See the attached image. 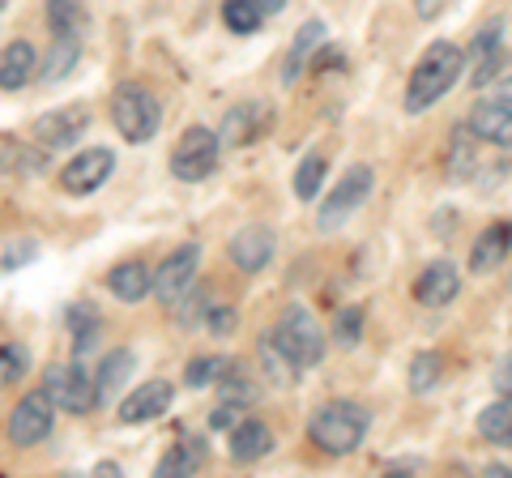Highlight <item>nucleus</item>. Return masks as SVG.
<instances>
[{
    "label": "nucleus",
    "instance_id": "obj_1",
    "mask_svg": "<svg viewBox=\"0 0 512 478\" xmlns=\"http://www.w3.org/2000/svg\"><path fill=\"white\" fill-rule=\"evenodd\" d=\"M461 69H466V56H461L457 43H431L427 52L419 56V65H414L410 82H406V111L410 116H423L427 107H436L448 90L457 86Z\"/></svg>",
    "mask_w": 512,
    "mask_h": 478
},
{
    "label": "nucleus",
    "instance_id": "obj_2",
    "mask_svg": "<svg viewBox=\"0 0 512 478\" xmlns=\"http://www.w3.org/2000/svg\"><path fill=\"white\" fill-rule=\"evenodd\" d=\"M367 427H372V410L359 406V402H325L316 414H312V423H308V440L316 444L320 453H329V457H346V453H355L359 444L367 440Z\"/></svg>",
    "mask_w": 512,
    "mask_h": 478
},
{
    "label": "nucleus",
    "instance_id": "obj_3",
    "mask_svg": "<svg viewBox=\"0 0 512 478\" xmlns=\"http://www.w3.org/2000/svg\"><path fill=\"white\" fill-rule=\"evenodd\" d=\"M269 346L286 368H316L325 359V329L312 321V312L303 304H291L278 316V329L269 333Z\"/></svg>",
    "mask_w": 512,
    "mask_h": 478
},
{
    "label": "nucleus",
    "instance_id": "obj_4",
    "mask_svg": "<svg viewBox=\"0 0 512 478\" xmlns=\"http://www.w3.org/2000/svg\"><path fill=\"white\" fill-rule=\"evenodd\" d=\"M111 120H116L128 146H146L158 133V124H163V107H158L154 90H146L141 82H124L111 90Z\"/></svg>",
    "mask_w": 512,
    "mask_h": 478
},
{
    "label": "nucleus",
    "instance_id": "obj_5",
    "mask_svg": "<svg viewBox=\"0 0 512 478\" xmlns=\"http://www.w3.org/2000/svg\"><path fill=\"white\" fill-rule=\"evenodd\" d=\"M43 393L52 397V406L64 414H90L94 406V372L86 363H52L43 372Z\"/></svg>",
    "mask_w": 512,
    "mask_h": 478
},
{
    "label": "nucleus",
    "instance_id": "obj_6",
    "mask_svg": "<svg viewBox=\"0 0 512 478\" xmlns=\"http://www.w3.org/2000/svg\"><path fill=\"white\" fill-rule=\"evenodd\" d=\"M372 184H376V171H372V167H363V163H359V167H350V171L342 175V180L333 184V193H329L325 201H320V210H316V227H320V231H338L342 222H346L350 214H355L367 197H372Z\"/></svg>",
    "mask_w": 512,
    "mask_h": 478
},
{
    "label": "nucleus",
    "instance_id": "obj_7",
    "mask_svg": "<svg viewBox=\"0 0 512 478\" xmlns=\"http://www.w3.org/2000/svg\"><path fill=\"white\" fill-rule=\"evenodd\" d=\"M218 150H222V141L214 129H188L171 150V175L184 184L210 180L214 167H218Z\"/></svg>",
    "mask_w": 512,
    "mask_h": 478
},
{
    "label": "nucleus",
    "instance_id": "obj_8",
    "mask_svg": "<svg viewBox=\"0 0 512 478\" xmlns=\"http://www.w3.org/2000/svg\"><path fill=\"white\" fill-rule=\"evenodd\" d=\"M197 265H201V244H180L175 252H167L163 265L154 269V282H150L158 304H167V308L180 304V299L192 291V282H197Z\"/></svg>",
    "mask_w": 512,
    "mask_h": 478
},
{
    "label": "nucleus",
    "instance_id": "obj_9",
    "mask_svg": "<svg viewBox=\"0 0 512 478\" xmlns=\"http://www.w3.org/2000/svg\"><path fill=\"white\" fill-rule=\"evenodd\" d=\"M52 432H56V406L43 389L26 393L22 402L9 410V440L18 444V449H35V444H43Z\"/></svg>",
    "mask_w": 512,
    "mask_h": 478
},
{
    "label": "nucleus",
    "instance_id": "obj_10",
    "mask_svg": "<svg viewBox=\"0 0 512 478\" xmlns=\"http://www.w3.org/2000/svg\"><path fill=\"white\" fill-rule=\"evenodd\" d=\"M90 129V107H56L47 111V116H39L35 124H30V137H35V146L43 154H56V150H69L77 146V141L86 137Z\"/></svg>",
    "mask_w": 512,
    "mask_h": 478
},
{
    "label": "nucleus",
    "instance_id": "obj_11",
    "mask_svg": "<svg viewBox=\"0 0 512 478\" xmlns=\"http://www.w3.org/2000/svg\"><path fill=\"white\" fill-rule=\"evenodd\" d=\"M111 171H116V154H111L107 146H94V150L73 154L69 163L60 167V188L73 193V197H86V193H94V188H103L111 180Z\"/></svg>",
    "mask_w": 512,
    "mask_h": 478
},
{
    "label": "nucleus",
    "instance_id": "obj_12",
    "mask_svg": "<svg viewBox=\"0 0 512 478\" xmlns=\"http://www.w3.org/2000/svg\"><path fill=\"white\" fill-rule=\"evenodd\" d=\"M500 56H504V22L495 18L487 26H478V35L470 39V52H466V65H470V86H491L495 82V69H500Z\"/></svg>",
    "mask_w": 512,
    "mask_h": 478
},
{
    "label": "nucleus",
    "instance_id": "obj_13",
    "mask_svg": "<svg viewBox=\"0 0 512 478\" xmlns=\"http://www.w3.org/2000/svg\"><path fill=\"white\" fill-rule=\"evenodd\" d=\"M269 124H274V111H269L265 103H235L227 116H222V129H218V141L222 146H248V141H256L261 133H269Z\"/></svg>",
    "mask_w": 512,
    "mask_h": 478
},
{
    "label": "nucleus",
    "instance_id": "obj_14",
    "mask_svg": "<svg viewBox=\"0 0 512 478\" xmlns=\"http://www.w3.org/2000/svg\"><path fill=\"white\" fill-rule=\"evenodd\" d=\"M171 397H175L171 380H146V385H137V389H133V393H128L124 402H120V423L137 427V423H150V419H158V414H167Z\"/></svg>",
    "mask_w": 512,
    "mask_h": 478
},
{
    "label": "nucleus",
    "instance_id": "obj_15",
    "mask_svg": "<svg viewBox=\"0 0 512 478\" xmlns=\"http://www.w3.org/2000/svg\"><path fill=\"white\" fill-rule=\"evenodd\" d=\"M461 291V274H457V265H448V261H431L419 278H414V304H423V308H444V304H453Z\"/></svg>",
    "mask_w": 512,
    "mask_h": 478
},
{
    "label": "nucleus",
    "instance_id": "obj_16",
    "mask_svg": "<svg viewBox=\"0 0 512 478\" xmlns=\"http://www.w3.org/2000/svg\"><path fill=\"white\" fill-rule=\"evenodd\" d=\"M466 129L478 141H491V146H500V150H512V107L500 103V99H483L470 111Z\"/></svg>",
    "mask_w": 512,
    "mask_h": 478
},
{
    "label": "nucleus",
    "instance_id": "obj_17",
    "mask_svg": "<svg viewBox=\"0 0 512 478\" xmlns=\"http://www.w3.org/2000/svg\"><path fill=\"white\" fill-rule=\"evenodd\" d=\"M231 261L244 274H261V269L274 261V231L269 227H244L231 235Z\"/></svg>",
    "mask_w": 512,
    "mask_h": 478
},
{
    "label": "nucleus",
    "instance_id": "obj_18",
    "mask_svg": "<svg viewBox=\"0 0 512 478\" xmlns=\"http://www.w3.org/2000/svg\"><path fill=\"white\" fill-rule=\"evenodd\" d=\"M274 453V432H269V423L261 419H239L231 427V461L239 466H256L261 457Z\"/></svg>",
    "mask_w": 512,
    "mask_h": 478
},
{
    "label": "nucleus",
    "instance_id": "obj_19",
    "mask_svg": "<svg viewBox=\"0 0 512 478\" xmlns=\"http://www.w3.org/2000/svg\"><path fill=\"white\" fill-rule=\"evenodd\" d=\"M508 248H512V222H491V227H483V235H478L474 248H470V274H491V269H500Z\"/></svg>",
    "mask_w": 512,
    "mask_h": 478
},
{
    "label": "nucleus",
    "instance_id": "obj_20",
    "mask_svg": "<svg viewBox=\"0 0 512 478\" xmlns=\"http://www.w3.org/2000/svg\"><path fill=\"white\" fill-rule=\"evenodd\" d=\"M39 77V56L26 39H13L5 52H0V90H22Z\"/></svg>",
    "mask_w": 512,
    "mask_h": 478
},
{
    "label": "nucleus",
    "instance_id": "obj_21",
    "mask_svg": "<svg viewBox=\"0 0 512 478\" xmlns=\"http://www.w3.org/2000/svg\"><path fill=\"white\" fill-rule=\"evenodd\" d=\"M150 282H154V269L146 261H124L107 274V291L120 299V304H141L150 295Z\"/></svg>",
    "mask_w": 512,
    "mask_h": 478
},
{
    "label": "nucleus",
    "instance_id": "obj_22",
    "mask_svg": "<svg viewBox=\"0 0 512 478\" xmlns=\"http://www.w3.org/2000/svg\"><path fill=\"white\" fill-rule=\"evenodd\" d=\"M205 461H210V449H205V440L201 436H188L180 440L175 449L163 453V461H158V474L163 478H175V474H197Z\"/></svg>",
    "mask_w": 512,
    "mask_h": 478
},
{
    "label": "nucleus",
    "instance_id": "obj_23",
    "mask_svg": "<svg viewBox=\"0 0 512 478\" xmlns=\"http://www.w3.org/2000/svg\"><path fill=\"white\" fill-rule=\"evenodd\" d=\"M478 436L491 440L495 449H512V397H495V402L478 414Z\"/></svg>",
    "mask_w": 512,
    "mask_h": 478
},
{
    "label": "nucleus",
    "instance_id": "obj_24",
    "mask_svg": "<svg viewBox=\"0 0 512 478\" xmlns=\"http://www.w3.org/2000/svg\"><path fill=\"white\" fill-rule=\"evenodd\" d=\"M47 22L56 39H86V5L82 0H47Z\"/></svg>",
    "mask_w": 512,
    "mask_h": 478
},
{
    "label": "nucleus",
    "instance_id": "obj_25",
    "mask_svg": "<svg viewBox=\"0 0 512 478\" xmlns=\"http://www.w3.org/2000/svg\"><path fill=\"white\" fill-rule=\"evenodd\" d=\"M128 372H133V350H111L99 368V380H94V402H116V385H124Z\"/></svg>",
    "mask_w": 512,
    "mask_h": 478
},
{
    "label": "nucleus",
    "instance_id": "obj_26",
    "mask_svg": "<svg viewBox=\"0 0 512 478\" xmlns=\"http://www.w3.org/2000/svg\"><path fill=\"white\" fill-rule=\"evenodd\" d=\"M77 60H82V39H56L52 43V52H47V60L39 65V77L47 86L52 82H64L73 69H77Z\"/></svg>",
    "mask_w": 512,
    "mask_h": 478
},
{
    "label": "nucleus",
    "instance_id": "obj_27",
    "mask_svg": "<svg viewBox=\"0 0 512 478\" xmlns=\"http://www.w3.org/2000/svg\"><path fill=\"white\" fill-rule=\"evenodd\" d=\"M440 380H444V355H440V350H419V355L410 359V380H406L410 393L427 397L431 389L440 385Z\"/></svg>",
    "mask_w": 512,
    "mask_h": 478
},
{
    "label": "nucleus",
    "instance_id": "obj_28",
    "mask_svg": "<svg viewBox=\"0 0 512 478\" xmlns=\"http://www.w3.org/2000/svg\"><path fill=\"white\" fill-rule=\"evenodd\" d=\"M316 43H325V22H308V26L299 30L291 56H286V69H282V82H286V86L299 82V73H303V65H308V56H312Z\"/></svg>",
    "mask_w": 512,
    "mask_h": 478
},
{
    "label": "nucleus",
    "instance_id": "obj_29",
    "mask_svg": "<svg viewBox=\"0 0 512 478\" xmlns=\"http://www.w3.org/2000/svg\"><path fill=\"white\" fill-rule=\"evenodd\" d=\"M222 22H227V30H235V35H256L265 13L256 9V0H222Z\"/></svg>",
    "mask_w": 512,
    "mask_h": 478
},
{
    "label": "nucleus",
    "instance_id": "obj_30",
    "mask_svg": "<svg viewBox=\"0 0 512 478\" xmlns=\"http://www.w3.org/2000/svg\"><path fill=\"white\" fill-rule=\"evenodd\" d=\"M474 133L470 129H453V141H448V175H453V180H466V175L474 171Z\"/></svg>",
    "mask_w": 512,
    "mask_h": 478
},
{
    "label": "nucleus",
    "instance_id": "obj_31",
    "mask_svg": "<svg viewBox=\"0 0 512 478\" xmlns=\"http://www.w3.org/2000/svg\"><path fill=\"white\" fill-rule=\"evenodd\" d=\"M325 171H329L325 154H308V158H303L299 171H295V197L299 201H316L320 197V184H325Z\"/></svg>",
    "mask_w": 512,
    "mask_h": 478
},
{
    "label": "nucleus",
    "instance_id": "obj_32",
    "mask_svg": "<svg viewBox=\"0 0 512 478\" xmlns=\"http://www.w3.org/2000/svg\"><path fill=\"white\" fill-rule=\"evenodd\" d=\"M26 372H30V350L13 342L0 346V389H13L18 380H26Z\"/></svg>",
    "mask_w": 512,
    "mask_h": 478
},
{
    "label": "nucleus",
    "instance_id": "obj_33",
    "mask_svg": "<svg viewBox=\"0 0 512 478\" xmlns=\"http://www.w3.org/2000/svg\"><path fill=\"white\" fill-rule=\"evenodd\" d=\"M333 338H338V346H346V350L359 346V338H363V308L359 304H350L333 316Z\"/></svg>",
    "mask_w": 512,
    "mask_h": 478
},
{
    "label": "nucleus",
    "instance_id": "obj_34",
    "mask_svg": "<svg viewBox=\"0 0 512 478\" xmlns=\"http://www.w3.org/2000/svg\"><path fill=\"white\" fill-rule=\"evenodd\" d=\"M222 368H227V359H218V355H201V359H192L188 363V389H205V385H214V380L222 376Z\"/></svg>",
    "mask_w": 512,
    "mask_h": 478
},
{
    "label": "nucleus",
    "instance_id": "obj_35",
    "mask_svg": "<svg viewBox=\"0 0 512 478\" xmlns=\"http://www.w3.org/2000/svg\"><path fill=\"white\" fill-rule=\"evenodd\" d=\"M239 414H244V406L218 402V410H210V427H214V432H231V427L239 423Z\"/></svg>",
    "mask_w": 512,
    "mask_h": 478
},
{
    "label": "nucleus",
    "instance_id": "obj_36",
    "mask_svg": "<svg viewBox=\"0 0 512 478\" xmlns=\"http://www.w3.org/2000/svg\"><path fill=\"white\" fill-rule=\"evenodd\" d=\"M210 329L214 333H231L235 329V312L222 308V304H210Z\"/></svg>",
    "mask_w": 512,
    "mask_h": 478
},
{
    "label": "nucleus",
    "instance_id": "obj_37",
    "mask_svg": "<svg viewBox=\"0 0 512 478\" xmlns=\"http://www.w3.org/2000/svg\"><path fill=\"white\" fill-rule=\"evenodd\" d=\"M495 389L512 397V355H508V359H500V368H495Z\"/></svg>",
    "mask_w": 512,
    "mask_h": 478
},
{
    "label": "nucleus",
    "instance_id": "obj_38",
    "mask_svg": "<svg viewBox=\"0 0 512 478\" xmlns=\"http://www.w3.org/2000/svg\"><path fill=\"white\" fill-rule=\"evenodd\" d=\"M414 9H419V18H436L444 9V0H414Z\"/></svg>",
    "mask_w": 512,
    "mask_h": 478
},
{
    "label": "nucleus",
    "instance_id": "obj_39",
    "mask_svg": "<svg viewBox=\"0 0 512 478\" xmlns=\"http://www.w3.org/2000/svg\"><path fill=\"white\" fill-rule=\"evenodd\" d=\"M495 99H500V103H508V107H512V73L504 77L500 86H495Z\"/></svg>",
    "mask_w": 512,
    "mask_h": 478
},
{
    "label": "nucleus",
    "instance_id": "obj_40",
    "mask_svg": "<svg viewBox=\"0 0 512 478\" xmlns=\"http://www.w3.org/2000/svg\"><path fill=\"white\" fill-rule=\"evenodd\" d=\"M282 5H286V0H256V9H261L265 18H269V13H282Z\"/></svg>",
    "mask_w": 512,
    "mask_h": 478
},
{
    "label": "nucleus",
    "instance_id": "obj_41",
    "mask_svg": "<svg viewBox=\"0 0 512 478\" xmlns=\"http://www.w3.org/2000/svg\"><path fill=\"white\" fill-rule=\"evenodd\" d=\"M94 474H103V478H107V474H120V466H116V461H103V466L94 470Z\"/></svg>",
    "mask_w": 512,
    "mask_h": 478
}]
</instances>
